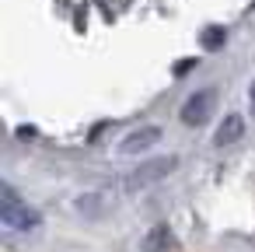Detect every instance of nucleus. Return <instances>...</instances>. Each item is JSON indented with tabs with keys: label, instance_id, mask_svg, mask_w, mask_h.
I'll return each mask as SVG.
<instances>
[{
	"label": "nucleus",
	"instance_id": "f257e3e1",
	"mask_svg": "<svg viewBox=\"0 0 255 252\" xmlns=\"http://www.w3.org/2000/svg\"><path fill=\"white\" fill-rule=\"evenodd\" d=\"M0 196H4V200H0V221H4V228H11V231H32V228L42 224L39 210H32L28 203H21L11 186L0 189Z\"/></svg>",
	"mask_w": 255,
	"mask_h": 252
},
{
	"label": "nucleus",
	"instance_id": "f03ea898",
	"mask_svg": "<svg viewBox=\"0 0 255 252\" xmlns=\"http://www.w3.org/2000/svg\"><path fill=\"white\" fill-rule=\"evenodd\" d=\"M178 165V158L175 154H161V158H150V161H143V165H136L126 179H123V189L126 193H136V189H147V186H154V182H161L171 168Z\"/></svg>",
	"mask_w": 255,
	"mask_h": 252
},
{
	"label": "nucleus",
	"instance_id": "7ed1b4c3",
	"mask_svg": "<svg viewBox=\"0 0 255 252\" xmlns=\"http://www.w3.org/2000/svg\"><path fill=\"white\" fill-rule=\"evenodd\" d=\"M210 112H213V91L210 88H199V91H192L185 98V105H182L178 116H182L185 126H203L210 119Z\"/></svg>",
	"mask_w": 255,
	"mask_h": 252
},
{
	"label": "nucleus",
	"instance_id": "20e7f679",
	"mask_svg": "<svg viewBox=\"0 0 255 252\" xmlns=\"http://www.w3.org/2000/svg\"><path fill=\"white\" fill-rule=\"evenodd\" d=\"M157 140H161V130H157V126H140V130H133V133H126V137H123L119 154H123V158L143 154V151H150Z\"/></svg>",
	"mask_w": 255,
	"mask_h": 252
},
{
	"label": "nucleus",
	"instance_id": "39448f33",
	"mask_svg": "<svg viewBox=\"0 0 255 252\" xmlns=\"http://www.w3.org/2000/svg\"><path fill=\"white\" fill-rule=\"evenodd\" d=\"M241 133H245V119H241L238 112H227V116H224V123L217 126V137H213V140L224 147V144H238V140H241Z\"/></svg>",
	"mask_w": 255,
	"mask_h": 252
},
{
	"label": "nucleus",
	"instance_id": "423d86ee",
	"mask_svg": "<svg viewBox=\"0 0 255 252\" xmlns=\"http://www.w3.org/2000/svg\"><path fill=\"white\" fill-rule=\"evenodd\" d=\"M224 39H227V32H224L220 25H210V28L203 32V49H220Z\"/></svg>",
	"mask_w": 255,
	"mask_h": 252
},
{
	"label": "nucleus",
	"instance_id": "0eeeda50",
	"mask_svg": "<svg viewBox=\"0 0 255 252\" xmlns=\"http://www.w3.org/2000/svg\"><path fill=\"white\" fill-rule=\"evenodd\" d=\"M168 245H171V231H168V228H157V231L147 238V249H150V252H154V249H168Z\"/></svg>",
	"mask_w": 255,
	"mask_h": 252
},
{
	"label": "nucleus",
	"instance_id": "6e6552de",
	"mask_svg": "<svg viewBox=\"0 0 255 252\" xmlns=\"http://www.w3.org/2000/svg\"><path fill=\"white\" fill-rule=\"evenodd\" d=\"M248 102H252V112H255V81L248 84Z\"/></svg>",
	"mask_w": 255,
	"mask_h": 252
},
{
	"label": "nucleus",
	"instance_id": "1a4fd4ad",
	"mask_svg": "<svg viewBox=\"0 0 255 252\" xmlns=\"http://www.w3.org/2000/svg\"><path fill=\"white\" fill-rule=\"evenodd\" d=\"M252 7H255V4H252Z\"/></svg>",
	"mask_w": 255,
	"mask_h": 252
}]
</instances>
